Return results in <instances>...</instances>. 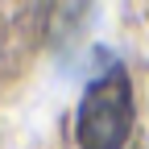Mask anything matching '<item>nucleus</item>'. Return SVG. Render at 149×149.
Segmentation results:
<instances>
[{
    "instance_id": "f257e3e1",
    "label": "nucleus",
    "mask_w": 149,
    "mask_h": 149,
    "mask_svg": "<svg viewBox=\"0 0 149 149\" xmlns=\"http://www.w3.org/2000/svg\"><path fill=\"white\" fill-rule=\"evenodd\" d=\"M133 137V79L120 62H108L104 74L87 83L74 112L79 149H124Z\"/></svg>"
}]
</instances>
